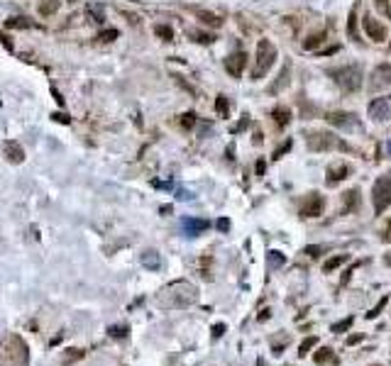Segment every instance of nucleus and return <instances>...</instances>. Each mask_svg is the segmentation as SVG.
<instances>
[{
    "instance_id": "1",
    "label": "nucleus",
    "mask_w": 391,
    "mask_h": 366,
    "mask_svg": "<svg viewBox=\"0 0 391 366\" xmlns=\"http://www.w3.org/2000/svg\"><path fill=\"white\" fill-rule=\"evenodd\" d=\"M198 298V291H196L193 283L188 281H176L171 286H166L159 295H156V303L166 310H178V308H188L196 303Z\"/></svg>"
},
{
    "instance_id": "2",
    "label": "nucleus",
    "mask_w": 391,
    "mask_h": 366,
    "mask_svg": "<svg viewBox=\"0 0 391 366\" xmlns=\"http://www.w3.org/2000/svg\"><path fill=\"white\" fill-rule=\"evenodd\" d=\"M328 76L332 78V83L337 88H342L345 93H354L362 88V69L357 64H345V66H335V69H328Z\"/></svg>"
},
{
    "instance_id": "3",
    "label": "nucleus",
    "mask_w": 391,
    "mask_h": 366,
    "mask_svg": "<svg viewBox=\"0 0 391 366\" xmlns=\"http://www.w3.org/2000/svg\"><path fill=\"white\" fill-rule=\"evenodd\" d=\"M30 354H27V344L20 337H8L0 342V366H27Z\"/></svg>"
},
{
    "instance_id": "4",
    "label": "nucleus",
    "mask_w": 391,
    "mask_h": 366,
    "mask_svg": "<svg viewBox=\"0 0 391 366\" xmlns=\"http://www.w3.org/2000/svg\"><path fill=\"white\" fill-rule=\"evenodd\" d=\"M276 61V47L269 42V39H259L257 44V61H254V69H252V78L259 81L264 78V73L274 66Z\"/></svg>"
},
{
    "instance_id": "5",
    "label": "nucleus",
    "mask_w": 391,
    "mask_h": 366,
    "mask_svg": "<svg viewBox=\"0 0 391 366\" xmlns=\"http://www.w3.org/2000/svg\"><path fill=\"white\" fill-rule=\"evenodd\" d=\"M371 201H374V213H376V215H381V213L391 205V173H384L381 178L374 181Z\"/></svg>"
},
{
    "instance_id": "6",
    "label": "nucleus",
    "mask_w": 391,
    "mask_h": 366,
    "mask_svg": "<svg viewBox=\"0 0 391 366\" xmlns=\"http://www.w3.org/2000/svg\"><path fill=\"white\" fill-rule=\"evenodd\" d=\"M325 120L332 125V127H337V129H345V132H359L362 129V122H359V117L354 115V112H328L325 115Z\"/></svg>"
},
{
    "instance_id": "7",
    "label": "nucleus",
    "mask_w": 391,
    "mask_h": 366,
    "mask_svg": "<svg viewBox=\"0 0 391 366\" xmlns=\"http://www.w3.org/2000/svg\"><path fill=\"white\" fill-rule=\"evenodd\" d=\"M306 142H308V149L311 151H328V149H335V146H345L335 134H330V132H311L308 137H306Z\"/></svg>"
},
{
    "instance_id": "8",
    "label": "nucleus",
    "mask_w": 391,
    "mask_h": 366,
    "mask_svg": "<svg viewBox=\"0 0 391 366\" xmlns=\"http://www.w3.org/2000/svg\"><path fill=\"white\" fill-rule=\"evenodd\" d=\"M367 112H369V117L376 120V122L389 120V117H391V95H386V98H374V100L369 103Z\"/></svg>"
},
{
    "instance_id": "9",
    "label": "nucleus",
    "mask_w": 391,
    "mask_h": 366,
    "mask_svg": "<svg viewBox=\"0 0 391 366\" xmlns=\"http://www.w3.org/2000/svg\"><path fill=\"white\" fill-rule=\"evenodd\" d=\"M323 208H325L323 196L320 193H308L306 203L301 205V218H318V215H323Z\"/></svg>"
},
{
    "instance_id": "10",
    "label": "nucleus",
    "mask_w": 391,
    "mask_h": 366,
    "mask_svg": "<svg viewBox=\"0 0 391 366\" xmlns=\"http://www.w3.org/2000/svg\"><path fill=\"white\" fill-rule=\"evenodd\" d=\"M362 25H364L367 37H369V39H374V42H384V39L389 37L386 27H384L379 20H374L371 15H367V13H364V18H362Z\"/></svg>"
},
{
    "instance_id": "11",
    "label": "nucleus",
    "mask_w": 391,
    "mask_h": 366,
    "mask_svg": "<svg viewBox=\"0 0 391 366\" xmlns=\"http://www.w3.org/2000/svg\"><path fill=\"white\" fill-rule=\"evenodd\" d=\"M247 66V54L245 52H233L228 59H225V71L233 76V78H240L242 71Z\"/></svg>"
},
{
    "instance_id": "12",
    "label": "nucleus",
    "mask_w": 391,
    "mask_h": 366,
    "mask_svg": "<svg viewBox=\"0 0 391 366\" xmlns=\"http://www.w3.org/2000/svg\"><path fill=\"white\" fill-rule=\"evenodd\" d=\"M208 227H211L208 220H201V218H183V220H181V230H183V235H188V237H198V235H203Z\"/></svg>"
},
{
    "instance_id": "13",
    "label": "nucleus",
    "mask_w": 391,
    "mask_h": 366,
    "mask_svg": "<svg viewBox=\"0 0 391 366\" xmlns=\"http://www.w3.org/2000/svg\"><path fill=\"white\" fill-rule=\"evenodd\" d=\"M3 154L8 156L10 164H22V161H25V149H22L20 142H15V139H5V142H3Z\"/></svg>"
},
{
    "instance_id": "14",
    "label": "nucleus",
    "mask_w": 391,
    "mask_h": 366,
    "mask_svg": "<svg viewBox=\"0 0 391 366\" xmlns=\"http://www.w3.org/2000/svg\"><path fill=\"white\" fill-rule=\"evenodd\" d=\"M371 83L374 86H391V64H381V66H376L374 69V73H371Z\"/></svg>"
},
{
    "instance_id": "15",
    "label": "nucleus",
    "mask_w": 391,
    "mask_h": 366,
    "mask_svg": "<svg viewBox=\"0 0 391 366\" xmlns=\"http://www.w3.org/2000/svg\"><path fill=\"white\" fill-rule=\"evenodd\" d=\"M357 208H359V191L352 188V191H347L345 198H342V215H347V213H352V210H357Z\"/></svg>"
},
{
    "instance_id": "16",
    "label": "nucleus",
    "mask_w": 391,
    "mask_h": 366,
    "mask_svg": "<svg viewBox=\"0 0 391 366\" xmlns=\"http://www.w3.org/2000/svg\"><path fill=\"white\" fill-rule=\"evenodd\" d=\"M142 266L149 271H156V269H161V256L154 249H147V252H142Z\"/></svg>"
},
{
    "instance_id": "17",
    "label": "nucleus",
    "mask_w": 391,
    "mask_h": 366,
    "mask_svg": "<svg viewBox=\"0 0 391 366\" xmlns=\"http://www.w3.org/2000/svg\"><path fill=\"white\" fill-rule=\"evenodd\" d=\"M289 78H291V64H286V66L279 71V76H276V81L269 86V91H272V93H279L284 86H289Z\"/></svg>"
},
{
    "instance_id": "18",
    "label": "nucleus",
    "mask_w": 391,
    "mask_h": 366,
    "mask_svg": "<svg viewBox=\"0 0 391 366\" xmlns=\"http://www.w3.org/2000/svg\"><path fill=\"white\" fill-rule=\"evenodd\" d=\"M5 27L8 30H30V27H37L30 18H22V15H18V18H10V20H5Z\"/></svg>"
},
{
    "instance_id": "19",
    "label": "nucleus",
    "mask_w": 391,
    "mask_h": 366,
    "mask_svg": "<svg viewBox=\"0 0 391 366\" xmlns=\"http://www.w3.org/2000/svg\"><path fill=\"white\" fill-rule=\"evenodd\" d=\"M352 173V168L350 166H345V164H337V166H330L328 168V176H330V183H337V181H342V178H347Z\"/></svg>"
},
{
    "instance_id": "20",
    "label": "nucleus",
    "mask_w": 391,
    "mask_h": 366,
    "mask_svg": "<svg viewBox=\"0 0 391 366\" xmlns=\"http://www.w3.org/2000/svg\"><path fill=\"white\" fill-rule=\"evenodd\" d=\"M357 13H359V5H352L350 20H347V35H350L354 42H362V39H359V32H357Z\"/></svg>"
},
{
    "instance_id": "21",
    "label": "nucleus",
    "mask_w": 391,
    "mask_h": 366,
    "mask_svg": "<svg viewBox=\"0 0 391 366\" xmlns=\"http://www.w3.org/2000/svg\"><path fill=\"white\" fill-rule=\"evenodd\" d=\"M325 39H328V32H325V30L313 32V35H308V39L303 42V49H306V52H313V49H315L318 44H323Z\"/></svg>"
},
{
    "instance_id": "22",
    "label": "nucleus",
    "mask_w": 391,
    "mask_h": 366,
    "mask_svg": "<svg viewBox=\"0 0 391 366\" xmlns=\"http://www.w3.org/2000/svg\"><path fill=\"white\" fill-rule=\"evenodd\" d=\"M272 117H274V122H276L279 127H286V125L291 122V110L279 105V108H274V110H272Z\"/></svg>"
},
{
    "instance_id": "23",
    "label": "nucleus",
    "mask_w": 391,
    "mask_h": 366,
    "mask_svg": "<svg viewBox=\"0 0 391 366\" xmlns=\"http://www.w3.org/2000/svg\"><path fill=\"white\" fill-rule=\"evenodd\" d=\"M193 13L198 15V20H201L203 25H211V27H220V25H223V20H220L218 15L208 13V10H193Z\"/></svg>"
},
{
    "instance_id": "24",
    "label": "nucleus",
    "mask_w": 391,
    "mask_h": 366,
    "mask_svg": "<svg viewBox=\"0 0 391 366\" xmlns=\"http://www.w3.org/2000/svg\"><path fill=\"white\" fill-rule=\"evenodd\" d=\"M59 5H61V0H42L39 3V15L49 18V15H54L59 10Z\"/></svg>"
},
{
    "instance_id": "25",
    "label": "nucleus",
    "mask_w": 391,
    "mask_h": 366,
    "mask_svg": "<svg viewBox=\"0 0 391 366\" xmlns=\"http://www.w3.org/2000/svg\"><path fill=\"white\" fill-rule=\"evenodd\" d=\"M284 261H286V256H284L281 252H276V249L267 252V264H269V269H279Z\"/></svg>"
},
{
    "instance_id": "26",
    "label": "nucleus",
    "mask_w": 391,
    "mask_h": 366,
    "mask_svg": "<svg viewBox=\"0 0 391 366\" xmlns=\"http://www.w3.org/2000/svg\"><path fill=\"white\" fill-rule=\"evenodd\" d=\"M347 259H350L347 254H340V256H332V259H328V261H325V266H323V271H325V274H330V271H335L337 266H342V264H345Z\"/></svg>"
},
{
    "instance_id": "27",
    "label": "nucleus",
    "mask_w": 391,
    "mask_h": 366,
    "mask_svg": "<svg viewBox=\"0 0 391 366\" xmlns=\"http://www.w3.org/2000/svg\"><path fill=\"white\" fill-rule=\"evenodd\" d=\"M154 35H156L161 42H171V39H174V30H171L169 25H156V27H154Z\"/></svg>"
},
{
    "instance_id": "28",
    "label": "nucleus",
    "mask_w": 391,
    "mask_h": 366,
    "mask_svg": "<svg viewBox=\"0 0 391 366\" xmlns=\"http://www.w3.org/2000/svg\"><path fill=\"white\" fill-rule=\"evenodd\" d=\"M88 13L93 15L96 22H103V20H105V8H103L100 3H88Z\"/></svg>"
},
{
    "instance_id": "29",
    "label": "nucleus",
    "mask_w": 391,
    "mask_h": 366,
    "mask_svg": "<svg viewBox=\"0 0 391 366\" xmlns=\"http://www.w3.org/2000/svg\"><path fill=\"white\" fill-rule=\"evenodd\" d=\"M352 322H354V317L350 315V317H345V320H340V322H335V325L330 327V332H335V334H342V332H347V329L352 327Z\"/></svg>"
},
{
    "instance_id": "30",
    "label": "nucleus",
    "mask_w": 391,
    "mask_h": 366,
    "mask_svg": "<svg viewBox=\"0 0 391 366\" xmlns=\"http://www.w3.org/2000/svg\"><path fill=\"white\" fill-rule=\"evenodd\" d=\"M188 37H193L198 44H211L215 39L213 35H206V32H198V30H188Z\"/></svg>"
},
{
    "instance_id": "31",
    "label": "nucleus",
    "mask_w": 391,
    "mask_h": 366,
    "mask_svg": "<svg viewBox=\"0 0 391 366\" xmlns=\"http://www.w3.org/2000/svg\"><path fill=\"white\" fill-rule=\"evenodd\" d=\"M215 110H218V115H220V117H228V112H230V100H228L225 95H218V100H215Z\"/></svg>"
},
{
    "instance_id": "32",
    "label": "nucleus",
    "mask_w": 391,
    "mask_h": 366,
    "mask_svg": "<svg viewBox=\"0 0 391 366\" xmlns=\"http://www.w3.org/2000/svg\"><path fill=\"white\" fill-rule=\"evenodd\" d=\"M313 359H315V364H325V361H332V349H330V347H323V349H318V354H315Z\"/></svg>"
},
{
    "instance_id": "33",
    "label": "nucleus",
    "mask_w": 391,
    "mask_h": 366,
    "mask_svg": "<svg viewBox=\"0 0 391 366\" xmlns=\"http://www.w3.org/2000/svg\"><path fill=\"white\" fill-rule=\"evenodd\" d=\"M315 344H318V339H315V337H308V339H303V342H301V347H298V356H306V354H308V351H311Z\"/></svg>"
},
{
    "instance_id": "34",
    "label": "nucleus",
    "mask_w": 391,
    "mask_h": 366,
    "mask_svg": "<svg viewBox=\"0 0 391 366\" xmlns=\"http://www.w3.org/2000/svg\"><path fill=\"white\" fill-rule=\"evenodd\" d=\"M386 303H389V298H386V295H384V298H379V303H376V305H374V308L367 312V317H369V320H374V317H376V315H379V312L386 308Z\"/></svg>"
},
{
    "instance_id": "35",
    "label": "nucleus",
    "mask_w": 391,
    "mask_h": 366,
    "mask_svg": "<svg viewBox=\"0 0 391 366\" xmlns=\"http://www.w3.org/2000/svg\"><path fill=\"white\" fill-rule=\"evenodd\" d=\"M193 125H196V112H183V115H181V127H183V129H191Z\"/></svg>"
},
{
    "instance_id": "36",
    "label": "nucleus",
    "mask_w": 391,
    "mask_h": 366,
    "mask_svg": "<svg viewBox=\"0 0 391 366\" xmlns=\"http://www.w3.org/2000/svg\"><path fill=\"white\" fill-rule=\"evenodd\" d=\"M98 39H100V42H115V39H117V30H113V27H110V30H103Z\"/></svg>"
},
{
    "instance_id": "37",
    "label": "nucleus",
    "mask_w": 391,
    "mask_h": 366,
    "mask_svg": "<svg viewBox=\"0 0 391 366\" xmlns=\"http://www.w3.org/2000/svg\"><path fill=\"white\" fill-rule=\"evenodd\" d=\"M83 356V351L81 349H69V356L64 359V366H69V364H74L76 359H81Z\"/></svg>"
},
{
    "instance_id": "38",
    "label": "nucleus",
    "mask_w": 391,
    "mask_h": 366,
    "mask_svg": "<svg viewBox=\"0 0 391 366\" xmlns=\"http://www.w3.org/2000/svg\"><path fill=\"white\" fill-rule=\"evenodd\" d=\"M291 144H293V142H291V139H286V142H284V144H281V146L274 151V159H281V156H284V154L291 149Z\"/></svg>"
},
{
    "instance_id": "39",
    "label": "nucleus",
    "mask_w": 391,
    "mask_h": 366,
    "mask_svg": "<svg viewBox=\"0 0 391 366\" xmlns=\"http://www.w3.org/2000/svg\"><path fill=\"white\" fill-rule=\"evenodd\" d=\"M376 8L391 20V5H389V0H376Z\"/></svg>"
},
{
    "instance_id": "40",
    "label": "nucleus",
    "mask_w": 391,
    "mask_h": 366,
    "mask_svg": "<svg viewBox=\"0 0 391 366\" xmlns=\"http://www.w3.org/2000/svg\"><path fill=\"white\" fill-rule=\"evenodd\" d=\"M127 327H110V337H125Z\"/></svg>"
},
{
    "instance_id": "41",
    "label": "nucleus",
    "mask_w": 391,
    "mask_h": 366,
    "mask_svg": "<svg viewBox=\"0 0 391 366\" xmlns=\"http://www.w3.org/2000/svg\"><path fill=\"white\" fill-rule=\"evenodd\" d=\"M320 252H323V247H306L303 249V254H308V256H318Z\"/></svg>"
},
{
    "instance_id": "42",
    "label": "nucleus",
    "mask_w": 391,
    "mask_h": 366,
    "mask_svg": "<svg viewBox=\"0 0 391 366\" xmlns=\"http://www.w3.org/2000/svg\"><path fill=\"white\" fill-rule=\"evenodd\" d=\"M218 230H220V232H228V230H230V220H225V218L218 220Z\"/></svg>"
},
{
    "instance_id": "43",
    "label": "nucleus",
    "mask_w": 391,
    "mask_h": 366,
    "mask_svg": "<svg viewBox=\"0 0 391 366\" xmlns=\"http://www.w3.org/2000/svg\"><path fill=\"white\" fill-rule=\"evenodd\" d=\"M381 239H384V242H391V220L386 222V230H384V235H381Z\"/></svg>"
},
{
    "instance_id": "44",
    "label": "nucleus",
    "mask_w": 391,
    "mask_h": 366,
    "mask_svg": "<svg viewBox=\"0 0 391 366\" xmlns=\"http://www.w3.org/2000/svg\"><path fill=\"white\" fill-rule=\"evenodd\" d=\"M362 339H364V334H352V337H347V344H357Z\"/></svg>"
},
{
    "instance_id": "45",
    "label": "nucleus",
    "mask_w": 391,
    "mask_h": 366,
    "mask_svg": "<svg viewBox=\"0 0 391 366\" xmlns=\"http://www.w3.org/2000/svg\"><path fill=\"white\" fill-rule=\"evenodd\" d=\"M0 44H5V49H13V42H10L3 32H0Z\"/></svg>"
},
{
    "instance_id": "46",
    "label": "nucleus",
    "mask_w": 391,
    "mask_h": 366,
    "mask_svg": "<svg viewBox=\"0 0 391 366\" xmlns=\"http://www.w3.org/2000/svg\"><path fill=\"white\" fill-rule=\"evenodd\" d=\"M223 332H225V325H215L213 327V337H220Z\"/></svg>"
},
{
    "instance_id": "47",
    "label": "nucleus",
    "mask_w": 391,
    "mask_h": 366,
    "mask_svg": "<svg viewBox=\"0 0 391 366\" xmlns=\"http://www.w3.org/2000/svg\"><path fill=\"white\" fill-rule=\"evenodd\" d=\"M54 120H57V122H64V125H69V117H66V115H61V112H57V115H54Z\"/></svg>"
},
{
    "instance_id": "48",
    "label": "nucleus",
    "mask_w": 391,
    "mask_h": 366,
    "mask_svg": "<svg viewBox=\"0 0 391 366\" xmlns=\"http://www.w3.org/2000/svg\"><path fill=\"white\" fill-rule=\"evenodd\" d=\"M257 176H264V159L257 161Z\"/></svg>"
},
{
    "instance_id": "49",
    "label": "nucleus",
    "mask_w": 391,
    "mask_h": 366,
    "mask_svg": "<svg viewBox=\"0 0 391 366\" xmlns=\"http://www.w3.org/2000/svg\"><path fill=\"white\" fill-rule=\"evenodd\" d=\"M178 198H183V201H188V198H193L188 191H178Z\"/></svg>"
},
{
    "instance_id": "50",
    "label": "nucleus",
    "mask_w": 391,
    "mask_h": 366,
    "mask_svg": "<svg viewBox=\"0 0 391 366\" xmlns=\"http://www.w3.org/2000/svg\"><path fill=\"white\" fill-rule=\"evenodd\" d=\"M384 264H386V266H391V252H389V254H384Z\"/></svg>"
},
{
    "instance_id": "51",
    "label": "nucleus",
    "mask_w": 391,
    "mask_h": 366,
    "mask_svg": "<svg viewBox=\"0 0 391 366\" xmlns=\"http://www.w3.org/2000/svg\"><path fill=\"white\" fill-rule=\"evenodd\" d=\"M386 149H389V154H391V142H389V144H386Z\"/></svg>"
}]
</instances>
